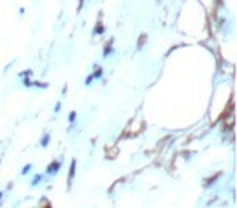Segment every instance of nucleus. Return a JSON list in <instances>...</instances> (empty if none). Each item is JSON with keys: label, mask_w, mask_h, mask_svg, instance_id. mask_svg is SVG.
<instances>
[{"label": "nucleus", "mask_w": 237, "mask_h": 208, "mask_svg": "<svg viewBox=\"0 0 237 208\" xmlns=\"http://www.w3.org/2000/svg\"><path fill=\"white\" fill-rule=\"evenodd\" d=\"M47 141H49V135H44V138L41 140V145H42V146H46V145H47Z\"/></svg>", "instance_id": "nucleus-2"}, {"label": "nucleus", "mask_w": 237, "mask_h": 208, "mask_svg": "<svg viewBox=\"0 0 237 208\" xmlns=\"http://www.w3.org/2000/svg\"><path fill=\"white\" fill-rule=\"evenodd\" d=\"M59 167H60V163H52L51 166H49V169H47V172H57L59 171Z\"/></svg>", "instance_id": "nucleus-1"}, {"label": "nucleus", "mask_w": 237, "mask_h": 208, "mask_svg": "<svg viewBox=\"0 0 237 208\" xmlns=\"http://www.w3.org/2000/svg\"><path fill=\"white\" fill-rule=\"evenodd\" d=\"M30 169H31V164H28V166H24V169H23V174H26L28 171H30Z\"/></svg>", "instance_id": "nucleus-4"}, {"label": "nucleus", "mask_w": 237, "mask_h": 208, "mask_svg": "<svg viewBox=\"0 0 237 208\" xmlns=\"http://www.w3.org/2000/svg\"><path fill=\"white\" fill-rule=\"evenodd\" d=\"M39 181H41V176H36V177H34V181H33V185H36Z\"/></svg>", "instance_id": "nucleus-3"}]
</instances>
